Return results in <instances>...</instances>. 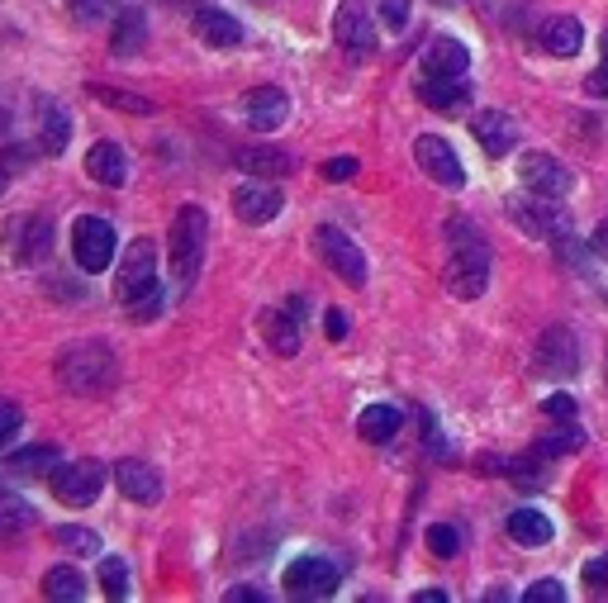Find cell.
<instances>
[{
	"instance_id": "d6986e66",
	"label": "cell",
	"mask_w": 608,
	"mask_h": 603,
	"mask_svg": "<svg viewBox=\"0 0 608 603\" xmlns=\"http://www.w3.org/2000/svg\"><path fill=\"white\" fill-rule=\"evenodd\" d=\"M575 338L566 333V328H552V333H542L538 342V371L542 376H571L575 371Z\"/></svg>"
},
{
	"instance_id": "4fadbf2b",
	"label": "cell",
	"mask_w": 608,
	"mask_h": 603,
	"mask_svg": "<svg viewBox=\"0 0 608 603\" xmlns=\"http://www.w3.org/2000/svg\"><path fill=\"white\" fill-rule=\"evenodd\" d=\"M285 114H291V100H285L281 86H252L248 95H243V120H248L252 128H281Z\"/></svg>"
},
{
	"instance_id": "d4e9b609",
	"label": "cell",
	"mask_w": 608,
	"mask_h": 603,
	"mask_svg": "<svg viewBox=\"0 0 608 603\" xmlns=\"http://www.w3.org/2000/svg\"><path fill=\"white\" fill-rule=\"evenodd\" d=\"M262 338L271 342L277 356H295L300 352V319H291L285 309H267L262 314Z\"/></svg>"
},
{
	"instance_id": "ab89813d",
	"label": "cell",
	"mask_w": 608,
	"mask_h": 603,
	"mask_svg": "<svg viewBox=\"0 0 608 603\" xmlns=\"http://www.w3.org/2000/svg\"><path fill=\"white\" fill-rule=\"evenodd\" d=\"M566 599V590H561V580H538L532 590L523 594V603H561Z\"/></svg>"
},
{
	"instance_id": "f1b7e54d",
	"label": "cell",
	"mask_w": 608,
	"mask_h": 603,
	"mask_svg": "<svg viewBox=\"0 0 608 603\" xmlns=\"http://www.w3.org/2000/svg\"><path fill=\"white\" fill-rule=\"evenodd\" d=\"M43 594L53 603H81L86 599V576L77 566H53L48 576H43Z\"/></svg>"
},
{
	"instance_id": "2e32d148",
	"label": "cell",
	"mask_w": 608,
	"mask_h": 603,
	"mask_svg": "<svg viewBox=\"0 0 608 603\" xmlns=\"http://www.w3.org/2000/svg\"><path fill=\"white\" fill-rule=\"evenodd\" d=\"M581 43H585V29L575 14H552V20H542V29H538V48L552 57H575Z\"/></svg>"
},
{
	"instance_id": "f546056e",
	"label": "cell",
	"mask_w": 608,
	"mask_h": 603,
	"mask_svg": "<svg viewBox=\"0 0 608 603\" xmlns=\"http://www.w3.org/2000/svg\"><path fill=\"white\" fill-rule=\"evenodd\" d=\"M63 466L57 462V447H48V442H38V447H24L10 456V470H20V476H53V470Z\"/></svg>"
},
{
	"instance_id": "d6a6232c",
	"label": "cell",
	"mask_w": 608,
	"mask_h": 603,
	"mask_svg": "<svg viewBox=\"0 0 608 603\" xmlns=\"http://www.w3.org/2000/svg\"><path fill=\"white\" fill-rule=\"evenodd\" d=\"M34 523V509L24 504V499H14L0 490V537H10V533H24V527Z\"/></svg>"
},
{
	"instance_id": "9a60e30c",
	"label": "cell",
	"mask_w": 608,
	"mask_h": 603,
	"mask_svg": "<svg viewBox=\"0 0 608 603\" xmlns=\"http://www.w3.org/2000/svg\"><path fill=\"white\" fill-rule=\"evenodd\" d=\"M114 485H120V494L134 499V504H157V499H162V476H157V466H148V462H120L114 466Z\"/></svg>"
},
{
	"instance_id": "e0dca14e",
	"label": "cell",
	"mask_w": 608,
	"mask_h": 603,
	"mask_svg": "<svg viewBox=\"0 0 608 603\" xmlns=\"http://www.w3.org/2000/svg\"><path fill=\"white\" fill-rule=\"evenodd\" d=\"M281 205H285V200L271 191V185H238V191H234V214L243 224H252V228L277 219Z\"/></svg>"
},
{
	"instance_id": "5b68a950",
	"label": "cell",
	"mask_w": 608,
	"mask_h": 603,
	"mask_svg": "<svg viewBox=\"0 0 608 603\" xmlns=\"http://www.w3.org/2000/svg\"><path fill=\"white\" fill-rule=\"evenodd\" d=\"M48 480H53V494L63 499V504L86 509L100 499V490H105V466L100 462H63Z\"/></svg>"
},
{
	"instance_id": "f5cc1de1",
	"label": "cell",
	"mask_w": 608,
	"mask_h": 603,
	"mask_svg": "<svg viewBox=\"0 0 608 603\" xmlns=\"http://www.w3.org/2000/svg\"><path fill=\"white\" fill-rule=\"evenodd\" d=\"M604 57H608V34H604Z\"/></svg>"
},
{
	"instance_id": "681fc988",
	"label": "cell",
	"mask_w": 608,
	"mask_h": 603,
	"mask_svg": "<svg viewBox=\"0 0 608 603\" xmlns=\"http://www.w3.org/2000/svg\"><path fill=\"white\" fill-rule=\"evenodd\" d=\"M414 603H447L442 590H424V594H414Z\"/></svg>"
},
{
	"instance_id": "f6af8a7d",
	"label": "cell",
	"mask_w": 608,
	"mask_h": 603,
	"mask_svg": "<svg viewBox=\"0 0 608 603\" xmlns=\"http://www.w3.org/2000/svg\"><path fill=\"white\" fill-rule=\"evenodd\" d=\"M585 91H589V95H599V100H608V57H604V62L585 77Z\"/></svg>"
},
{
	"instance_id": "4316f807",
	"label": "cell",
	"mask_w": 608,
	"mask_h": 603,
	"mask_svg": "<svg viewBox=\"0 0 608 603\" xmlns=\"http://www.w3.org/2000/svg\"><path fill=\"white\" fill-rule=\"evenodd\" d=\"M34 114H38V138H43V148L48 152H63L67 148V110L57 105V100H38L34 105Z\"/></svg>"
},
{
	"instance_id": "4dcf8cb0",
	"label": "cell",
	"mask_w": 608,
	"mask_h": 603,
	"mask_svg": "<svg viewBox=\"0 0 608 603\" xmlns=\"http://www.w3.org/2000/svg\"><path fill=\"white\" fill-rule=\"evenodd\" d=\"M24 234V242L14 248V257L20 262H43L48 257V238H53V228H48V219H24V224H14Z\"/></svg>"
},
{
	"instance_id": "bcb514c9",
	"label": "cell",
	"mask_w": 608,
	"mask_h": 603,
	"mask_svg": "<svg viewBox=\"0 0 608 603\" xmlns=\"http://www.w3.org/2000/svg\"><path fill=\"white\" fill-rule=\"evenodd\" d=\"M347 328H352V323H347V314H342V309H328V314H324V333H328L333 342H342V338H347Z\"/></svg>"
},
{
	"instance_id": "836d02e7",
	"label": "cell",
	"mask_w": 608,
	"mask_h": 603,
	"mask_svg": "<svg viewBox=\"0 0 608 603\" xmlns=\"http://www.w3.org/2000/svg\"><path fill=\"white\" fill-rule=\"evenodd\" d=\"M100 590H105V599H128V561L100 556Z\"/></svg>"
},
{
	"instance_id": "ac0fdd59",
	"label": "cell",
	"mask_w": 608,
	"mask_h": 603,
	"mask_svg": "<svg viewBox=\"0 0 608 603\" xmlns=\"http://www.w3.org/2000/svg\"><path fill=\"white\" fill-rule=\"evenodd\" d=\"M471 53L461 38H432L424 53V77H466Z\"/></svg>"
},
{
	"instance_id": "7c38bea8",
	"label": "cell",
	"mask_w": 608,
	"mask_h": 603,
	"mask_svg": "<svg viewBox=\"0 0 608 603\" xmlns=\"http://www.w3.org/2000/svg\"><path fill=\"white\" fill-rule=\"evenodd\" d=\"M518 177H523V185L532 195H547V200H561L571 191V171L561 167L556 157H547V152H528L523 167H518Z\"/></svg>"
},
{
	"instance_id": "ee69618b",
	"label": "cell",
	"mask_w": 608,
	"mask_h": 603,
	"mask_svg": "<svg viewBox=\"0 0 608 603\" xmlns=\"http://www.w3.org/2000/svg\"><path fill=\"white\" fill-rule=\"evenodd\" d=\"M67 10L77 14L81 24H95L100 14H105V0H67Z\"/></svg>"
},
{
	"instance_id": "8d00e7d4",
	"label": "cell",
	"mask_w": 608,
	"mask_h": 603,
	"mask_svg": "<svg viewBox=\"0 0 608 603\" xmlns=\"http://www.w3.org/2000/svg\"><path fill=\"white\" fill-rule=\"evenodd\" d=\"M581 442H585V433H581V428H575V423H566L556 437H547V442H542V447H538V456H561V452H575V447H581Z\"/></svg>"
},
{
	"instance_id": "cb8c5ba5",
	"label": "cell",
	"mask_w": 608,
	"mask_h": 603,
	"mask_svg": "<svg viewBox=\"0 0 608 603\" xmlns=\"http://www.w3.org/2000/svg\"><path fill=\"white\" fill-rule=\"evenodd\" d=\"M143 43H148V20H143V10H120L114 14V29H110V48L114 57H134L143 53Z\"/></svg>"
},
{
	"instance_id": "8992f818",
	"label": "cell",
	"mask_w": 608,
	"mask_h": 603,
	"mask_svg": "<svg viewBox=\"0 0 608 603\" xmlns=\"http://www.w3.org/2000/svg\"><path fill=\"white\" fill-rule=\"evenodd\" d=\"M71 257H77L81 271H105L114 262V228L105 219H95V214H81L77 224H71Z\"/></svg>"
},
{
	"instance_id": "b9f144b4",
	"label": "cell",
	"mask_w": 608,
	"mask_h": 603,
	"mask_svg": "<svg viewBox=\"0 0 608 603\" xmlns=\"http://www.w3.org/2000/svg\"><path fill=\"white\" fill-rule=\"evenodd\" d=\"M542 413H547V419L571 423V419H575V399H571V395H552V399H542Z\"/></svg>"
},
{
	"instance_id": "603a6c76",
	"label": "cell",
	"mask_w": 608,
	"mask_h": 603,
	"mask_svg": "<svg viewBox=\"0 0 608 603\" xmlns=\"http://www.w3.org/2000/svg\"><path fill=\"white\" fill-rule=\"evenodd\" d=\"M418 100L428 110H461L471 100V86L466 77H424L418 81Z\"/></svg>"
},
{
	"instance_id": "60d3db41",
	"label": "cell",
	"mask_w": 608,
	"mask_h": 603,
	"mask_svg": "<svg viewBox=\"0 0 608 603\" xmlns=\"http://www.w3.org/2000/svg\"><path fill=\"white\" fill-rule=\"evenodd\" d=\"M357 157H328V162H324V177L328 181H352L357 177Z\"/></svg>"
},
{
	"instance_id": "3957f363",
	"label": "cell",
	"mask_w": 608,
	"mask_h": 603,
	"mask_svg": "<svg viewBox=\"0 0 608 603\" xmlns=\"http://www.w3.org/2000/svg\"><path fill=\"white\" fill-rule=\"evenodd\" d=\"M205 238H210V219L200 205H181L171 219V276L181 285H191L200 276V257H205Z\"/></svg>"
},
{
	"instance_id": "9c48e42d",
	"label": "cell",
	"mask_w": 608,
	"mask_h": 603,
	"mask_svg": "<svg viewBox=\"0 0 608 603\" xmlns=\"http://www.w3.org/2000/svg\"><path fill=\"white\" fill-rule=\"evenodd\" d=\"M314 242H318V257H324V262H328L333 271H338V276H342L347 285H357V291L367 285V257H361V248L342 234V228L324 224V228L314 234Z\"/></svg>"
},
{
	"instance_id": "83f0119b",
	"label": "cell",
	"mask_w": 608,
	"mask_h": 603,
	"mask_svg": "<svg viewBox=\"0 0 608 603\" xmlns=\"http://www.w3.org/2000/svg\"><path fill=\"white\" fill-rule=\"evenodd\" d=\"M234 162L248 171V177H285V171H291V157L281 148H238Z\"/></svg>"
},
{
	"instance_id": "74e56055",
	"label": "cell",
	"mask_w": 608,
	"mask_h": 603,
	"mask_svg": "<svg viewBox=\"0 0 608 603\" xmlns=\"http://www.w3.org/2000/svg\"><path fill=\"white\" fill-rule=\"evenodd\" d=\"M20 423H24L20 405H14V399H5V395H0V447H10V442H14V433H20Z\"/></svg>"
},
{
	"instance_id": "7bdbcfd3",
	"label": "cell",
	"mask_w": 608,
	"mask_h": 603,
	"mask_svg": "<svg viewBox=\"0 0 608 603\" xmlns=\"http://www.w3.org/2000/svg\"><path fill=\"white\" fill-rule=\"evenodd\" d=\"M585 584L589 590H608V551L595 556V561H585Z\"/></svg>"
},
{
	"instance_id": "c3c4849f",
	"label": "cell",
	"mask_w": 608,
	"mask_h": 603,
	"mask_svg": "<svg viewBox=\"0 0 608 603\" xmlns=\"http://www.w3.org/2000/svg\"><path fill=\"white\" fill-rule=\"evenodd\" d=\"M589 248H595V252L604 257V262H608V219L595 228V238H589Z\"/></svg>"
},
{
	"instance_id": "ba28073f",
	"label": "cell",
	"mask_w": 608,
	"mask_h": 603,
	"mask_svg": "<svg viewBox=\"0 0 608 603\" xmlns=\"http://www.w3.org/2000/svg\"><path fill=\"white\" fill-rule=\"evenodd\" d=\"M509 219L523 228L528 238H566L571 234V214L556 205V200H547V195H532V200H514L509 205Z\"/></svg>"
},
{
	"instance_id": "8fae6325",
	"label": "cell",
	"mask_w": 608,
	"mask_h": 603,
	"mask_svg": "<svg viewBox=\"0 0 608 603\" xmlns=\"http://www.w3.org/2000/svg\"><path fill=\"white\" fill-rule=\"evenodd\" d=\"M414 157H418V167L428 171L438 185H466V167H461V157H457V148L447 138H438V134H424L414 143Z\"/></svg>"
},
{
	"instance_id": "52a82bcc",
	"label": "cell",
	"mask_w": 608,
	"mask_h": 603,
	"mask_svg": "<svg viewBox=\"0 0 608 603\" xmlns=\"http://www.w3.org/2000/svg\"><path fill=\"white\" fill-rule=\"evenodd\" d=\"M285 594L291 599H333L338 594V584H342V576H338V566L333 561H324V556H300V561H291L285 566Z\"/></svg>"
},
{
	"instance_id": "5bb4252c",
	"label": "cell",
	"mask_w": 608,
	"mask_h": 603,
	"mask_svg": "<svg viewBox=\"0 0 608 603\" xmlns=\"http://www.w3.org/2000/svg\"><path fill=\"white\" fill-rule=\"evenodd\" d=\"M471 134L489 157H504V152H514V143H518V124H514V114H504V110H481L471 120Z\"/></svg>"
},
{
	"instance_id": "f907efd6",
	"label": "cell",
	"mask_w": 608,
	"mask_h": 603,
	"mask_svg": "<svg viewBox=\"0 0 608 603\" xmlns=\"http://www.w3.org/2000/svg\"><path fill=\"white\" fill-rule=\"evenodd\" d=\"M5 185H10V171H5V167H0V195H5Z\"/></svg>"
},
{
	"instance_id": "816d5d0a",
	"label": "cell",
	"mask_w": 608,
	"mask_h": 603,
	"mask_svg": "<svg viewBox=\"0 0 608 603\" xmlns=\"http://www.w3.org/2000/svg\"><path fill=\"white\" fill-rule=\"evenodd\" d=\"M10 124V114H5V105H0V128H5Z\"/></svg>"
},
{
	"instance_id": "44dd1931",
	"label": "cell",
	"mask_w": 608,
	"mask_h": 603,
	"mask_svg": "<svg viewBox=\"0 0 608 603\" xmlns=\"http://www.w3.org/2000/svg\"><path fill=\"white\" fill-rule=\"evenodd\" d=\"M195 34L205 38L210 48H238V43H243V24L228 10L205 5V10H195Z\"/></svg>"
},
{
	"instance_id": "d590c367",
	"label": "cell",
	"mask_w": 608,
	"mask_h": 603,
	"mask_svg": "<svg viewBox=\"0 0 608 603\" xmlns=\"http://www.w3.org/2000/svg\"><path fill=\"white\" fill-rule=\"evenodd\" d=\"M424 542H428V551L438 556V561H452V556L461 551V533H457L452 523H432Z\"/></svg>"
},
{
	"instance_id": "1f68e13d",
	"label": "cell",
	"mask_w": 608,
	"mask_h": 603,
	"mask_svg": "<svg viewBox=\"0 0 608 603\" xmlns=\"http://www.w3.org/2000/svg\"><path fill=\"white\" fill-rule=\"evenodd\" d=\"M53 542L63 551H71V556H100V537L91 533V527H77V523L53 527Z\"/></svg>"
},
{
	"instance_id": "7402d4cb",
	"label": "cell",
	"mask_w": 608,
	"mask_h": 603,
	"mask_svg": "<svg viewBox=\"0 0 608 603\" xmlns=\"http://www.w3.org/2000/svg\"><path fill=\"white\" fill-rule=\"evenodd\" d=\"M504 533L514 537V547H547L552 542V519H547L542 509H514L509 523H504Z\"/></svg>"
},
{
	"instance_id": "ffe728a7",
	"label": "cell",
	"mask_w": 608,
	"mask_h": 603,
	"mask_svg": "<svg viewBox=\"0 0 608 603\" xmlns=\"http://www.w3.org/2000/svg\"><path fill=\"white\" fill-rule=\"evenodd\" d=\"M86 171H91V181L100 185H124L128 181V157L120 143H110V138H100L91 152H86Z\"/></svg>"
},
{
	"instance_id": "277c9868",
	"label": "cell",
	"mask_w": 608,
	"mask_h": 603,
	"mask_svg": "<svg viewBox=\"0 0 608 603\" xmlns=\"http://www.w3.org/2000/svg\"><path fill=\"white\" fill-rule=\"evenodd\" d=\"M148 295H157V252H153V238H134L124 248L120 271H114V299L128 309Z\"/></svg>"
},
{
	"instance_id": "6da1fadb",
	"label": "cell",
	"mask_w": 608,
	"mask_h": 603,
	"mask_svg": "<svg viewBox=\"0 0 608 603\" xmlns=\"http://www.w3.org/2000/svg\"><path fill=\"white\" fill-rule=\"evenodd\" d=\"M452 238V262H447V291L457 299H481L489 285V248L481 238V228L471 219H452L447 224Z\"/></svg>"
},
{
	"instance_id": "e575fe53",
	"label": "cell",
	"mask_w": 608,
	"mask_h": 603,
	"mask_svg": "<svg viewBox=\"0 0 608 603\" xmlns=\"http://www.w3.org/2000/svg\"><path fill=\"white\" fill-rule=\"evenodd\" d=\"M91 95L100 105H114V110H128V114H153L157 105L148 95H128V91H114V86H91Z\"/></svg>"
},
{
	"instance_id": "f35d334b",
	"label": "cell",
	"mask_w": 608,
	"mask_h": 603,
	"mask_svg": "<svg viewBox=\"0 0 608 603\" xmlns=\"http://www.w3.org/2000/svg\"><path fill=\"white\" fill-rule=\"evenodd\" d=\"M381 24L399 34V29L409 24V0H381Z\"/></svg>"
},
{
	"instance_id": "30bf717a",
	"label": "cell",
	"mask_w": 608,
	"mask_h": 603,
	"mask_svg": "<svg viewBox=\"0 0 608 603\" xmlns=\"http://www.w3.org/2000/svg\"><path fill=\"white\" fill-rule=\"evenodd\" d=\"M333 38H338L342 53H352V57L375 53V14L361 5V0H342V5L333 10Z\"/></svg>"
},
{
	"instance_id": "484cf974",
	"label": "cell",
	"mask_w": 608,
	"mask_h": 603,
	"mask_svg": "<svg viewBox=\"0 0 608 603\" xmlns=\"http://www.w3.org/2000/svg\"><path fill=\"white\" fill-rule=\"evenodd\" d=\"M399 423L404 419H399L395 405H367V409H361V419H357V433L381 447V442H390V437L399 433Z\"/></svg>"
},
{
	"instance_id": "7a4b0ae2",
	"label": "cell",
	"mask_w": 608,
	"mask_h": 603,
	"mask_svg": "<svg viewBox=\"0 0 608 603\" xmlns=\"http://www.w3.org/2000/svg\"><path fill=\"white\" fill-rule=\"evenodd\" d=\"M57 380L67 385L71 395H95L105 390L114 380V356L105 342H77V348L63 352V362H57Z\"/></svg>"
},
{
	"instance_id": "7dc6e473",
	"label": "cell",
	"mask_w": 608,
	"mask_h": 603,
	"mask_svg": "<svg viewBox=\"0 0 608 603\" xmlns=\"http://www.w3.org/2000/svg\"><path fill=\"white\" fill-rule=\"evenodd\" d=\"M228 603H267V594L262 590H248V584H234V590L224 594Z\"/></svg>"
}]
</instances>
